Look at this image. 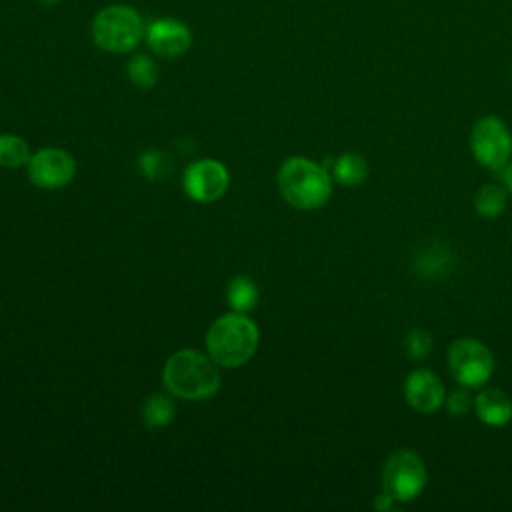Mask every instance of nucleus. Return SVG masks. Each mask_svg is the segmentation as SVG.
I'll list each match as a JSON object with an SVG mask.
<instances>
[{"mask_svg":"<svg viewBox=\"0 0 512 512\" xmlns=\"http://www.w3.org/2000/svg\"><path fill=\"white\" fill-rule=\"evenodd\" d=\"M212 356L186 348L174 352L162 372L164 386L182 400H206L220 388V372Z\"/></svg>","mask_w":512,"mask_h":512,"instance_id":"1","label":"nucleus"},{"mask_svg":"<svg viewBox=\"0 0 512 512\" xmlns=\"http://www.w3.org/2000/svg\"><path fill=\"white\" fill-rule=\"evenodd\" d=\"M278 188L282 198L298 210L322 208L332 194L328 170L310 158L292 156L278 170Z\"/></svg>","mask_w":512,"mask_h":512,"instance_id":"2","label":"nucleus"},{"mask_svg":"<svg viewBox=\"0 0 512 512\" xmlns=\"http://www.w3.org/2000/svg\"><path fill=\"white\" fill-rule=\"evenodd\" d=\"M258 346V326L244 312H230L214 320L206 334V350L218 366L246 364Z\"/></svg>","mask_w":512,"mask_h":512,"instance_id":"3","label":"nucleus"},{"mask_svg":"<svg viewBox=\"0 0 512 512\" xmlns=\"http://www.w3.org/2000/svg\"><path fill=\"white\" fill-rule=\"evenodd\" d=\"M144 20L128 4H110L102 8L90 26L92 40L98 48L112 54L132 52L144 38Z\"/></svg>","mask_w":512,"mask_h":512,"instance_id":"4","label":"nucleus"},{"mask_svg":"<svg viewBox=\"0 0 512 512\" xmlns=\"http://www.w3.org/2000/svg\"><path fill=\"white\" fill-rule=\"evenodd\" d=\"M446 360L454 380L466 388H482L494 374V354L476 338L454 340Z\"/></svg>","mask_w":512,"mask_h":512,"instance_id":"5","label":"nucleus"},{"mask_svg":"<svg viewBox=\"0 0 512 512\" xmlns=\"http://www.w3.org/2000/svg\"><path fill=\"white\" fill-rule=\"evenodd\" d=\"M428 472L424 460L406 448L394 450L382 468V490H386L394 500L410 502L422 494L426 488Z\"/></svg>","mask_w":512,"mask_h":512,"instance_id":"6","label":"nucleus"},{"mask_svg":"<svg viewBox=\"0 0 512 512\" xmlns=\"http://www.w3.org/2000/svg\"><path fill=\"white\" fill-rule=\"evenodd\" d=\"M470 148L478 164L488 170H502L512 156V132L500 118L484 116L472 126Z\"/></svg>","mask_w":512,"mask_h":512,"instance_id":"7","label":"nucleus"},{"mask_svg":"<svg viewBox=\"0 0 512 512\" xmlns=\"http://www.w3.org/2000/svg\"><path fill=\"white\" fill-rule=\"evenodd\" d=\"M76 172L72 154L62 148H42L28 160V176L34 186L54 190L66 186Z\"/></svg>","mask_w":512,"mask_h":512,"instance_id":"8","label":"nucleus"},{"mask_svg":"<svg viewBox=\"0 0 512 512\" xmlns=\"http://www.w3.org/2000/svg\"><path fill=\"white\" fill-rule=\"evenodd\" d=\"M184 190L196 202H214L224 196L230 184L226 166L218 160L204 158L190 164L184 172Z\"/></svg>","mask_w":512,"mask_h":512,"instance_id":"9","label":"nucleus"},{"mask_svg":"<svg viewBox=\"0 0 512 512\" xmlns=\"http://www.w3.org/2000/svg\"><path fill=\"white\" fill-rule=\"evenodd\" d=\"M144 40L156 56L178 58L190 48L192 32L182 20L162 16V18H154L152 22L146 24Z\"/></svg>","mask_w":512,"mask_h":512,"instance_id":"10","label":"nucleus"},{"mask_svg":"<svg viewBox=\"0 0 512 512\" xmlns=\"http://www.w3.org/2000/svg\"><path fill=\"white\" fill-rule=\"evenodd\" d=\"M404 398L408 406L420 414H432L444 406L446 386L438 374L418 368L404 382Z\"/></svg>","mask_w":512,"mask_h":512,"instance_id":"11","label":"nucleus"},{"mask_svg":"<svg viewBox=\"0 0 512 512\" xmlns=\"http://www.w3.org/2000/svg\"><path fill=\"white\" fill-rule=\"evenodd\" d=\"M474 412L486 426H506L512 420V398L498 388H484L474 396Z\"/></svg>","mask_w":512,"mask_h":512,"instance_id":"12","label":"nucleus"},{"mask_svg":"<svg viewBox=\"0 0 512 512\" xmlns=\"http://www.w3.org/2000/svg\"><path fill=\"white\" fill-rule=\"evenodd\" d=\"M332 176L342 186H358L368 176V162L356 152H346L336 158L332 166Z\"/></svg>","mask_w":512,"mask_h":512,"instance_id":"13","label":"nucleus"},{"mask_svg":"<svg viewBox=\"0 0 512 512\" xmlns=\"http://www.w3.org/2000/svg\"><path fill=\"white\" fill-rule=\"evenodd\" d=\"M508 204V190L500 184H482L474 194V210L482 218H496Z\"/></svg>","mask_w":512,"mask_h":512,"instance_id":"14","label":"nucleus"},{"mask_svg":"<svg viewBox=\"0 0 512 512\" xmlns=\"http://www.w3.org/2000/svg\"><path fill=\"white\" fill-rule=\"evenodd\" d=\"M226 298H228V304L236 312H248L258 304L260 292H258V286L254 284V280H250L248 276H236L228 284Z\"/></svg>","mask_w":512,"mask_h":512,"instance_id":"15","label":"nucleus"},{"mask_svg":"<svg viewBox=\"0 0 512 512\" xmlns=\"http://www.w3.org/2000/svg\"><path fill=\"white\" fill-rule=\"evenodd\" d=\"M174 414H176L174 404L162 394H152L150 398H146L142 408V418L148 428H162L170 424L174 420Z\"/></svg>","mask_w":512,"mask_h":512,"instance_id":"16","label":"nucleus"},{"mask_svg":"<svg viewBox=\"0 0 512 512\" xmlns=\"http://www.w3.org/2000/svg\"><path fill=\"white\" fill-rule=\"evenodd\" d=\"M126 72H128L130 82L138 88H152L158 82V76H160L158 64L146 54H134L128 60Z\"/></svg>","mask_w":512,"mask_h":512,"instance_id":"17","label":"nucleus"},{"mask_svg":"<svg viewBox=\"0 0 512 512\" xmlns=\"http://www.w3.org/2000/svg\"><path fill=\"white\" fill-rule=\"evenodd\" d=\"M30 150L26 140L14 134H2L0 136V166L4 168H20L28 164Z\"/></svg>","mask_w":512,"mask_h":512,"instance_id":"18","label":"nucleus"},{"mask_svg":"<svg viewBox=\"0 0 512 512\" xmlns=\"http://www.w3.org/2000/svg\"><path fill=\"white\" fill-rule=\"evenodd\" d=\"M406 352H408V358L410 360H422L428 356L430 348H432V334L424 328H416V330H410L408 336H406Z\"/></svg>","mask_w":512,"mask_h":512,"instance_id":"19","label":"nucleus"},{"mask_svg":"<svg viewBox=\"0 0 512 512\" xmlns=\"http://www.w3.org/2000/svg\"><path fill=\"white\" fill-rule=\"evenodd\" d=\"M140 170L148 176V178H162L168 170V160L162 152L158 150H148L140 156Z\"/></svg>","mask_w":512,"mask_h":512,"instance_id":"20","label":"nucleus"},{"mask_svg":"<svg viewBox=\"0 0 512 512\" xmlns=\"http://www.w3.org/2000/svg\"><path fill=\"white\" fill-rule=\"evenodd\" d=\"M444 406L446 410L452 414V416H464L466 412H470L474 408V398L470 396V392L466 390V386L458 388V390H452L450 394H446V400H444Z\"/></svg>","mask_w":512,"mask_h":512,"instance_id":"21","label":"nucleus"},{"mask_svg":"<svg viewBox=\"0 0 512 512\" xmlns=\"http://www.w3.org/2000/svg\"><path fill=\"white\" fill-rule=\"evenodd\" d=\"M376 510H392L394 508V496H390L386 490H382L374 500Z\"/></svg>","mask_w":512,"mask_h":512,"instance_id":"22","label":"nucleus"},{"mask_svg":"<svg viewBox=\"0 0 512 512\" xmlns=\"http://www.w3.org/2000/svg\"><path fill=\"white\" fill-rule=\"evenodd\" d=\"M502 182H504L506 190L512 192V162H508V164L502 168Z\"/></svg>","mask_w":512,"mask_h":512,"instance_id":"23","label":"nucleus"},{"mask_svg":"<svg viewBox=\"0 0 512 512\" xmlns=\"http://www.w3.org/2000/svg\"><path fill=\"white\" fill-rule=\"evenodd\" d=\"M40 4H44V6H54V4H58L60 0H38Z\"/></svg>","mask_w":512,"mask_h":512,"instance_id":"24","label":"nucleus"}]
</instances>
